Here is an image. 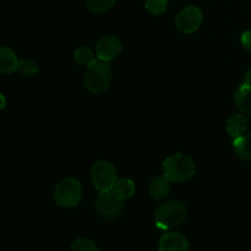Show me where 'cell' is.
Returning a JSON list of instances; mask_svg holds the SVG:
<instances>
[{
    "mask_svg": "<svg viewBox=\"0 0 251 251\" xmlns=\"http://www.w3.org/2000/svg\"><path fill=\"white\" fill-rule=\"evenodd\" d=\"M163 176L173 183H184L196 173L195 162L183 153H174L167 157L162 166Z\"/></svg>",
    "mask_w": 251,
    "mask_h": 251,
    "instance_id": "obj_1",
    "label": "cell"
},
{
    "mask_svg": "<svg viewBox=\"0 0 251 251\" xmlns=\"http://www.w3.org/2000/svg\"><path fill=\"white\" fill-rule=\"evenodd\" d=\"M188 216V208L178 200L167 201L161 203L154 211V223L157 228L168 230L176 227L185 221Z\"/></svg>",
    "mask_w": 251,
    "mask_h": 251,
    "instance_id": "obj_2",
    "label": "cell"
},
{
    "mask_svg": "<svg viewBox=\"0 0 251 251\" xmlns=\"http://www.w3.org/2000/svg\"><path fill=\"white\" fill-rule=\"evenodd\" d=\"M113 71L108 61L95 60L87 66L85 74V87L93 95H100L107 91L112 83Z\"/></svg>",
    "mask_w": 251,
    "mask_h": 251,
    "instance_id": "obj_3",
    "label": "cell"
},
{
    "mask_svg": "<svg viewBox=\"0 0 251 251\" xmlns=\"http://www.w3.org/2000/svg\"><path fill=\"white\" fill-rule=\"evenodd\" d=\"M82 199V186L75 178H66L56 185L54 190V200L56 205L64 208H73L80 203Z\"/></svg>",
    "mask_w": 251,
    "mask_h": 251,
    "instance_id": "obj_4",
    "label": "cell"
},
{
    "mask_svg": "<svg viewBox=\"0 0 251 251\" xmlns=\"http://www.w3.org/2000/svg\"><path fill=\"white\" fill-rule=\"evenodd\" d=\"M91 180L96 190L100 193L112 190L118 180L117 171L109 162L98 161L91 168Z\"/></svg>",
    "mask_w": 251,
    "mask_h": 251,
    "instance_id": "obj_5",
    "label": "cell"
},
{
    "mask_svg": "<svg viewBox=\"0 0 251 251\" xmlns=\"http://www.w3.org/2000/svg\"><path fill=\"white\" fill-rule=\"evenodd\" d=\"M123 202L124 201L118 198V195L113 190L102 191L96 200V208L102 217L114 220V218L119 217L124 210Z\"/></svg>",
    "mask_w": 251,
    "mask_h": 251,
    "instance_id": "obj_6",
    "label": "cell"
},
{
    "mask_svg": "<svg viewBox=\"0 0 251 251\" xmlns=\"http://www.w3.org/2000/svg\"><path fill=\"white\" fill-rule=\"evenodd\" d=\"M202 24V11L198 6H186L178 12L176 26L183 33H194Z\"/></svg>",
    "mask_w": 251,
    "mask_h": 251,
    "instance_id": "obj_7",
    "label": "cell"
},
{
    "mask_svg": "<svg viewBox=\"0 0 251 251\" xmlns=\"http://www.w3.org/2000/svg\"><path fill=\"white\" fill-rule=\"evenodd\" d=\"M123 50V44L120 39L115 36H104L97 42L96 54L100 60L112 61L117 58Z\"/></svg>",
    "mask_w": 251,
    "mask_h": 251,
    "instance_id": "obj_8",
    "label": "cell"
},
{
    "mask_svg": "<svg viewBox=\"0 0 251 251\" xmlns=\"http://www.w3.org/2000/svg\"><path fill=\"white\" fill-rule=\"evenodd\" d=\"M158 251H189L188 239L181 233L167 232L159 239Z\"/></svg>",
    "mask_w": 251,
    "mask_h": 251,
    "instance_id": "obj_9",
    "label": "cell"
},
{
    "mask_svg": "<svg viewBox=\"0 0 251 251\" xmlns=\"http://www.w3.org/2000/svg\"><path fill=\"white\" fill-rule=\"evenodd\" d=\"M234 102L240 112L251 115V85L243 82L238 86L234 92Z\"/></svg>",
    "mask_w": 251,
    "mask_h": 251,
    "instance_id": "obj_10",
    "label": "cell"
},
{
    "mask_svg": "<svg viewBox=\"0 0 251 251\" xmlns=\"http://www.w3.org/2000/svg\"><path fill=\"white\" fill-rule=\"evenodd\" d=\"M171 183L168 178L164 176H157L150 184V195L154 200H163V199L168 198L171 194Z\"/></svg>",
    "mask_w": 251,
    "mask_h": 251,
    "instance_id": "obj_11",
    "label": "cell"
},
{
    "mask_svg": "<svg viewBox=\"0 0 251 251\" xmlns=\"http://www.w3.org/2000/svg\"><path fill=\"white\" fill-rule=\"evenodd\" d=\"M19 59L16 53L9 47H0V73L12 74L17 70Z\"/></svg>",
    "mask_w": 251,
    "mask_h": 251,
    "instance_id": "obj_12",
    "label": "cell"
},
{
    "mask_svg": "<svg viewBox=\"0 0 251 251\" xmlns=\"http://www.w3.org/2000/svg\"><path fill=\"white\" fill-rule=\"evenodd\" d=\"M248 130V120L243 114H233L227 120V132L233 139L245 135Z\"/></svg>",
    "mask_w": 251,
    "mask_h": 251,
    "instance_id": "obj_13",
    "label": "cell"
},
{
    "mask_svg": "<svg viewBox=\"0 0 251 251\" xmlns=\"http://www.w3.org/2000/svg\"><path fill=\"white\" fill-rule=\"evenodd\" d=\"M112 190L117 194L118 198L122 199L123 201H126L134 196L136 188H135V183L131 179L122 178L118 179Z\"/></svg>",
    "mask_w": 251,
    "mask_h": 251,
    "instance_id": "obj_14",
    "label": "cell"
},
{
    "mask_svg": "<svg viewBox=\"0 0 251 251\" xmlns=\"http://www.w3.org/2000/svg\"><path fill=\"white\" fill-rule=\"evenodd\" d=\"M233 149L239 158L251 162V134L233 139Z\"/></svg>",
    "mask_w": 251,
    "mask_h": 251,
    "instance_id": "obj_15",
    "label": "cell"
},
{
    "mask_svg": "<svg viewBox=\"0 0 251 251\" xmlns=\"http://www.w3.org/2000/svg\"><path fill=\"white\" fill-rule=\"evenodd\" d=\"M74 59L80 66H88L96 60L95 54L88 47H78L74 54Z\"/></svg>",
    "mask_w": 251,
    "mask_h": 251,
    "instance_id": "obj_16",
    "label": "cell"
},
{
    "mask_svg": "<svg viewBox=\"0 0 251 251\" xmlns=\"http://www.w3.org/2000/svg\"><path fill=\"white\" fill-rule=\"evenodd\" d=\"M117 0H86L88 10L95 14H103L113 7Z\"/></svg>",
    "mask_w": 251,
    "mask_h": 251,
    "instance_id": "obj_17",
    "label": "cell"
},
{
    "mask_svg": "<svg viewBox=\"0 0 251 251\" xmlns=\"http://www.w3.org/2000/svg\"><path fill=\"white\" fill-rule=\"evenodd\" d=\"M16 71L21 76L29 77V76H34L38 73V65L32 59H21V60H19Z\"/></svg>",
    "mask_w": 251,
    "mask_h": 251,
    "instance_id": "obj_18",
    "label": "cell"
},
{
    "mask_svg": "<svg viewBox=\"0 0 251 251\" xmlns=\"http://www.w3.org/2000/svg\"><path fill=\"white\" fill-rule=\"evenodd\" d=\"M71 251H98V248L91 239L78 238L71 244Z\"/></svg>",
    "mask_w": 251,
    "mask_h": 251,
    "instance_id": "obj_19",
    "label": "cell"
},
{
    "mask_svg": "<svg viewBox=\"0 0 251 251\" xmlns=\"http://www.w3.org/2000/svg\"><path fill=\"white\" fill-rule=\"evenodd\" d=\"M145 6H146V9L149 10L150 14L161 15L167 10V6H168V0H146Z\"/></svg>",
    "mask_w": 251,
    "mask_h": 251,
    "instance_id": "obj_20",
    "label": "cell"
},
{
    "mask_svg": "<svg viewBox=\"0 0 251 251\" xmlns=\"http://www.w3.org/2000/svg\"><path fill=\"white\" fill-rule=\"evenodd\" d=\"M240 42H242V46L248 53L251 54V29L249 31H245L244 33L240 37Z\"/></svg>",
    "mask_w": 251,
    "mask_h": 251,
    "instance_id": "obj_21",
    "label": "cell"
},
{
    "mask_svg": "<svg viewBox=\"0 0 251 251\" xmlns=\"http://www.w3.org/2000/svg\"><path fill=\"white\" fill-rule=\"evenodd\" d=\"M244 82L248 83V85H251V69H249V70H248L247 73H245Z\"/></svg>",
    "mask_w": 251,
    "mask_h": 251,
    "instance_id": "obj_22",
    "label": "cell"
},
{
    "mask_svg": "<svg viewBox=\"0 0 251 251\" xmlns=\"http://www.w3.org/2000/svg\"><path fill=\"white\" fill-rule=\"evenodd\" d=\"M5 105H6V100H5L4 95H1V93H0V112L4 109Z\"/></svg>",
    "mask_w": 251,
    "mask_h": 251,
    "instance_id": "obj_23",
    "label": "cell"
}]
</instances>
